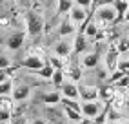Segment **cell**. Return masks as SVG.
Here are the masks:
<instances>
[{"instance_id":"1","label":"cell","mask_w":129,"mask_h":124,"mask_svg":"<svg viewBox=\"0 0 129 124\" xmlns=\"http://www.w3.org/2000/svg\"><path fill=\"white\" fill-rule=\"evenodd\" d=\"M25 29H27V35L31 38L40 37L44 31V16L29 9L25 13Z\"/></svg>"},{"instance_id":"2","label":"cell","mask_w":129,"mask_h":124,"mask_svg":"<svg viewBox=\"0 0 129 124\" xmlns=\"http://www.w3.org/2000/svg\"><path fill=\"white\" fill-rule=\"evenodd\" d=\"M94 13H96V20L102 26L116 24V11H115L113 4H98V6H94Z\"/></svg>"},{"instance_id":"3","label":"cell","mask_w":129,"mask_h":124,"mask_svg":"<svg viewBox=\"0 0 129 124\" xmlns=\"http://www.w3.org/2000/svg\"><path fill=\"white\" fill-rule=\"evenodd\" d=\"M80 111H82V117L84 119H94L98 117V115L102 113V104L100 100H93V102H84L80 104Z\"/></svg>"},{"instance_id":"4","label":"cell","mask_w":129,"mask_h":124,"mask_svg":"<svg viewBox=\"0 0 129 124\" xmlns=\"http://www.w3.org/2000/svg\"><path fill=\"white\" fill-rule=\"evenodd\" d=\"M78 95L82 102H93V100H98V88L96 86H78Z\"/></svg>"},{"instance_id":"5","label":"cell","mask_w":129,"mask_h":124,"mask_svg":"<svg viewBox=\"0 0 129 124\" xmlns=\"http://www.w3.org/2000/svg\"><path fill=\"white\" fill-rule=\"evenodd\" d=\"M29 97H31V86H27V84H18V86H15L13 91H11V99L15 102H24V100H27Z\"/></svg>"},{"instance_id":"6","label":"cell","mask_w":129,"mask_h":124,"mask_svg":"<svg viewBox=\"0 0 129 124\" xmlns=\"http://www.w3.org/2000/svg\"><path fill=\"white\" fill-rule=\"evenodd\" d=\"M60 95H62V99L66 100H78L80 95H78V86L73 84V82H64V86L60 88Z\"/></svg>"},{"instance_id":"7","label":"cell","mask_w":129,"mask_h":124,"mask_svg":"<svg viewBox=\"0 0 129 124\" xmlns=\"http://www.w3.org/2000/svg\"><path fill=\"white\" fill-rule=\"evenodd\" d=\"M87 15H89V11H85V9H82V7H78V6H73V9L69 11V16H67V18H69L76 28H82V24L85 22V18H87Z\"/></svg>"},{"instance_id":"8","label":"cell","mask_w":129,"mask_h":124,"mask_svg":"<svg viewBox=\"0 0 129 124\" xmlns=\"http://www.w3.org/2000/svg\"><path fill=\"white\" fill-rule=\"evenodd\" d=\"M118 51H116V48H115V44H111L109 46V49H107V53H106V58H104V62H106V68H107V71L109 73H113V71H116V64H118Z\"/></svg>"},{"instance_id":"9","label":"cell","mask_w":129,"mask_h":124,"mask_svg":"<svg viewBox=\"0 0 129 124\" xmlns=\"http://www.w3.org/2000/svg\"><path fill=\"white\" fill-rule=\"evenodd\" d=\"M46 64V60L42 58L40 55H27L24 60H22V66L31 69V71H38V69H42Z\"/></svg>"},{"instance_id":"10","label":"cell","mask_w":129,"mask_h":124,"mask_svg":"<svg viewBox=\"0 0 129 124\" xmlns=\"http://www.w3.org/2000/svg\"><path fill=\"white\" fill-rule=\"evenodd\" d=\"M24 40H25V33H24V31H16V33H13V35H9V37H7L6 46H7V49L16 51V49L22 48Z\"/></svg>"},{"instance_id":"11","label":"cell","mask_w":129,"mask_h":124,"mask_svg":"<svg viewBox=\"0 0 129 124\" xmlns=\"http://www.w3.org/2000/svg\"><path fill=\"white\" fill-rule=\"evenodd\" d=\"M98 62H100V55L96 51H89V53H84V57L80 58V66L85 69H93L98 66Z\"/></svg>"},{"instance_id":"12","label":"cell","mask_w":129,"mask_h":124,"mask_svg":"<svg viewBox=\"0 0 129 124\" xmlns=\"http://www.w3.org/2000/svg\"><path fill=\"white\" fill-rule=\"evenodd\" d=\"M64 77L69 78V82L76 84L82 80V68L80 66H66L64 68Z\"/></svg>"},{"instance_id":"13","label":"cell","mask_w":129,"mask_h":124,"mask_svg":"<svg viewBox=\"0 0 129 124\" xmlns=\"http://www.w3.org/2000/svg\"><path fill=\"white\" fill-rule=\"evenodd\" d=\"M113 7L116 11V24L124 22L125 15H127V9H129V0H116V2H113Z\"/></svg>"},{"instance_id":"14","label":"cell","mask_w":129,"mask_h":124,"mask_svg":"<svg viewBox=\"0 0 129 124\" xmlns=\"http://www.w3.org/2000/svg\"><path fill=\"white\" fill-rule=\"evenodd\" d=\"M75 33H76V26L66 16V18L62 20V24L58 26V35L62 38H66V37H71V35H75Z\"/></svg>"},{"instance_id":"15","label":"cell","mask_w":129,"mask_h":124,"mask_svg":"<svg viewBox=\"0 0 129 124\" xmlns=\"http://www.w3.org/2000/svg\"><path fill=\"white\" fill-rule=\"evenodd\" d=\"M71 51H73V46H71L69 42H66V40L55 44V57L62 58V60L69 57V53H71Z\"/></svg>"},{"instance_id":"16","label":"cell","mask_w":129,"mask_h":124,"mask_svg":"<svg viewBox=\"0 0 129 124\" xmlns=\"http://www.w3.org/2000/svg\"><path fill=\"white\" fill-rule=\"evenodd\" d=\"M100 29H102V28H100V26L93 20V16H91V18H89V22H87V26H85V29L82 31V35H84L85 38H93V40H94Z\"/></svg>"},{"instance_id":"17","label":"cell","mask_w":129,"mask_h":124,"mask_svg":"<svg viewBox=\"0 0 129 124\" xmlns=\"http://www.w3.org/2000/svg\"><path fill=\"white\" fill-rule=\"evenodd\" d=\"M11 120V104L9 100H0V124H7Z\"/></svg>"},{"instance_id":"18","label":"cell","mask_w":129,"mask_h":124,"mask_svg":"<svg viewBox=\"0 0 129 124\" xmlns=\"http://www.w3.org/2000/svg\"><path fill=\"white\" fill-rule=\"evenodd\" d=\"M85 48H87V38H85L82 33H76L75 42H73V53L80 55V53H84V51H85Z\"/></svg>"},{"instance_id":"19","label":"cell","mask_w":129,"mask_h":124,"mask_svg":"<svg viewBox=\"0 0 129 124\" xmlns=\"http://www.w3.org/2000/svg\"><path fill=\"white\" fill-rule=\"evenodd\" d=\"M42 100L47 106H56V104H62V95H60V91H47L44 93Z\"/></svg>"},{"instance_id":"20","label":"cell","mask_w":129,"mask_h":124,"mask_svg":"<svg viewBox=\"0 0 129 124\" xmlns=\"http://www.w3.org/2000/svg\"><path fill=\"white\" fill-rule=\"evenodd\" d=\"M56 6H58V9H56L58 16H64V15H69V11L73 9L75 2H73V0H58Z\"/></svg>"},{"instance_id":"21","label":"cell","mask_w":129,"mask_h":124,"mask_svg":"<svg viewBox=\"0 0 129 124\" xmlns=\"http://www.w3.org/2000/svg\"><path fill=\"white\" fill-rule=\"evenodd\" d=\"M53 73H55V69L51 68L47 62L44 64V68H42V69H38V71H37V75H38L40 78H44V80H51V78H53Z\"/></svg>"},{"instance_id":"22","label":"cell","mask_w":129,"mask_h":124,"mask_svg":"<svg viewBox=\"0 0 129 124\" xmlns=\"http://www.w3.org/2000/svg\"><path fill=\"white\" fill-rule=\"evenodd\" d=\"M51 82L55 84V88H62L64 82H66V77H64V69H56L53 73V78H51Z\"/></svg>"},{"instance_id":"23","label":"cell","mask_w":129,"mask_h":124,"mask_svg":"<svg viewBox=\"0 0 129 124\" xmlns=\"http://www.w3.org/2000/svg\"><path fill=\"white\" fill-rule=\"evenodd\" d=\"M115 48H116V51H118V55L120 53H127L129 51V38L125 37V38H118L116 42H115Z\"/></svg>"},{"instance_id":"24","label":"cell","mask_w":129,"mask_h":124,"mask_svg":"<svg viewBox=\"0 0 129 124\" xmlns=\"http://www.w3.org/2000/svg\"><path fill=\"white\" fill-rule=\"evenodd\" d=\"M13 82H11V78H7L6 82H2L0 84V97H7V95H11V91H13Z\"/></svg>"},{"instance_id":"25","label":"cell","mask_w":129,"mask_h":124,"mask_svg":"<svg viewBox=\"0 0 129 124\" xmlns=\"http://www.w3.org/2000/svg\"><path fill=\"white\" fill-rule=\"evenodd\" d=\"M64 111H66V117L69 119V120H73V122H76V124L84 119L80 111H75V110H69V108H64Z\"/></svg>"},{"instance_id":"26","label":"cell","mask_w":129,"mask_h":124,"mask_svg":"<svg viewBox=\"0 0 129 124\" xmlns=\"http://www.w3.org/2000/svg\"><path fill=\"white\" fill-rule=\"evenodd\" d=\"M47 64H49L51 68H53L55 71H56V69H64V68H66V64H64V60H62V58H58V57H51Z\"/></svg>"},{"instance_id":"27","label":"cell","mask_w":129,"mask_h":124,"mask_svg":"<svg viewBox=\"0 0 129 124\" xmlns=\"http://www.w3.org/2000/svg\"><path fill=\"white\" fill-rule=\"evenodd\" d=\"M124 75H127V73H122V71H118V69H116V71H113V73H111V75L106 78V80H107V84H116Z\"/></svg>"},{"instance_id":"28","label":"cell","mask_w":129,"mask_h":124,"mask_svg":"<svg viewBox=\"0 0 129 124\" xmlns=\"http://www.w3.org/2000/svg\"><path fill=\"white\" fill-rule=\"evenodd\" d=\"M116 69H118V71H122V73H129V60L127 58H118Z\"/></svg>"},{"instance_id":"29","label":"cell","mask_w":129,"mask_h":124,"mask_svg":"<svg viewBox=\"0 0 129 124\" xmlns=\"http://www.w3.org/2000/svg\"><path fill=\"white\" fill-rule=\"evenodd\" d=\"M9 68H11V58L7 55H0V71H6Z\"/></svg>"},{"instance_id":"30","label":"cell","mask_w":129,"mask_h":124,"mask_svg":"<svg viewBox=\"0 0 129 124\" xmlns=\"http://www.w3.org/2000/svg\"><path fill=\"white\" fill-rule=\"evenodd\" d=\"M115 86H116V88H127V86H129V73H127V75H124V77H122V78H120V80L115 84Z\"/></svg>"},{"instance_id":"31","label":"cell","mask_w":129,"mask_h":124,"mask_svg":"<svg viewBox=\"0 0 129 124\" xmlns=\"http://www.w3.org/2000/svg\"><path fill=\"white\" fill-rule=\"evenodd\" d=\"M7 78H9V77H7V73H6V71H0V84H2V82H6Z\"/></svg>"},{"instance_id":"32","label":"cell","mask_w":129,"mask_h":124,"mask_svg":"<svg viewBox=\"0 0 129 124\" xmlns=\"http://www.w3.org/2000/svg\"><path fill=\"white\" fill-rule=\"evenodd\" d=\"M124 108H125V110H129V91H127V95L124 97Z\"/></svg>"},{"instance_id":"33","label":"cell","mask_w":129,"mask_h":124,"mask_svg":"<svg viewBox=\"0 0 129 124\" xmlns=\"http://www.w3.org/2000/svg\"><path fill=\"white\" fill-rule=\"evenodd\" d=\"M31 124H47V122H46L44 119H35V120H33Z\"/></svg>"},{"instance_id":"34","label":"cell","mask_w":129,"mask_h":124,"mask_svg":"<svg viewBox=\"0 0 129 124\" xmlns=\"http://www.w3.org/2000/svg\"><path fill=\"white\" fill-rule=\"evenodd\" d=\"M78 124H93V120H91V119H82Z\"/></svg>"},{"instance_id":"35","label":"cell","mask_w":129,"mask_h":124,"mask_svg":"<svg viewBox=\"0 0 129 124\" xmlns=\"http://www.w3.org/2000/svg\"><path fill=\"white\" fill-rule=\"evenodd\" d=\"M125 22L129 24V9H127V15H125Z\"/></svg>"},{"instance_id":"36","label":"cell","mask_w":129,"mask_h":124,"mask_svg":"<svg viewBox=\"0 0 129 124\" xmlns=\"http://www.w3.org/2000/svg\"><path fill=\"white\" fill-rule=\"evenodd\" d=\"M127 38H129V24H127Z\"/></svg>"},{"instance_id":"37","label":"cell","mask_w":129,"mask_h":124,"mask_svg":"<svg viewBox=\"0 0 129 124\" xmlns=\"http://www.w3.org/2000/svg\"><path fill=\"white\" fill-rule=\"evenodd\" d=\"M125 55H127V60H129V51H127V53H125Z\"/></svg>"},{"instance_id":"38","label":"cell","mask_w":129,"mask_h":124,"mask_svg":"<svg viewBox=\"0 0 129 124\" xmlns=\"http://www.w3.org/2000/svg\"><path fill=\"white\" fill-rule=\"evenodd\" d=\"M107 124H111V122H107Z\"/></svg>"}]
</instances>
